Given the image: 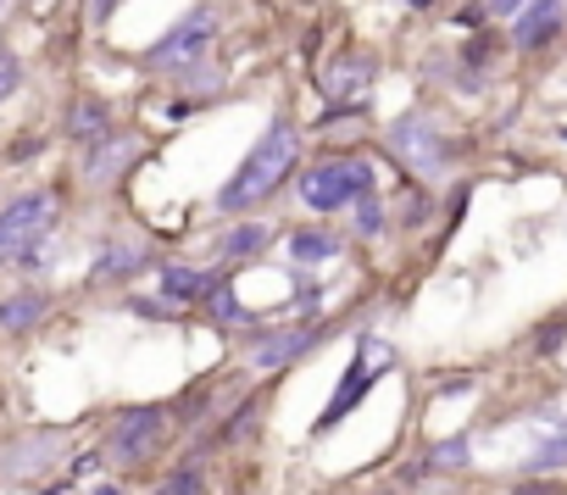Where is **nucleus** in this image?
Instances as JSON below:
<instances>
[{
  "label": "nucleus",
  "instance_id": "nucleus-1",
  "mask_svg": "<svg viewBox=\"0 0 567 495\" xmlns=\"http://www.w3.org/2000/svg\"><path fill=\"white\" fill-rule=\"evenodd\" d=\"M296 156H301V128H296L290 117H278V123L256 140V151L239 162V173L223 184L217 206H223V212H245V206L267 200V195L284 184V173L296 167Z\"/></svg>",
  "mask_w": 567,
  "mask_h": 495
},
{
  "label": "nucleus",
  "instance_id": "nucleus-2",
  "mask_svg": "<svg viewBox=\"0 0 567 495\" xmlns=\"http://www.w3.org/2000/svg\"><path fill=\"white\" fill-rule=\"evenodd\" d=\"M62 217V200L51 189H29L0 206V262H34Z\"/></svg>",
  "mask_w": 567,
  "mask_h": 495
},
{
  "label": "nucleus",
  "instance_id": "nucleus-3",
  "mask_svg": "<svg viewBox=\"0 0 567 495\" xmlns=\"http://www.w3.org/2000/svg\"><path fill=\"white\" fill-rule=\"evenodd\" d=\"M368 195H373V162L368 156H334V162H318L301 178V200L312 212H346Z\"/></svg>",
  "mask_w": 567,
  "mask_h": 495
},
{
  "label": "nucleus",
  "instance_id": "nucleus-4",
  "mask_svg": "<svg viewBox=\"0 0 567 495\" xmlns=\"http://www.w3.org/2000/svg\"><path fill=\"white\" fill-rule=\"evenodd\" d=\"M390 362H395V351L379 340V334H362V346H357V362L346 368V379L334 384V395H329V406H323V417H318V434H329V429H340L351 412H357V401L390 373Z\"/></svg>",
  "mask_w": 567,
  "mask_h": 495
},
{
  "label": "nucleus",
  "instance_id": "nucleus-5",
  "mask_svg": "<svg viewBox=\"0 0 567 495\" xmlns=\"http://www.w3.org/2000/svg\"><path fill=\"white\" fill-rule=\"evenodd\" d=\"M390 151L412 167V173H423V178H440L445 167H451V134L434 123V112H406V117H395L390 123Z\"/></svg>",
  "mask_w": 567,
  "mask_h": 495
},
{
  "label": "nucleus",
  "instance_id": "nucleus-6",
  "mask_svg": "<svg viewBox=\"0 0 567 495\" xmlns=\"http://www.w3.org/2000/svg\"><path fill=\"white\" fill-rule=\"evenodd\" d=\"M212 40H217V12L212 7H195L189 18H178L140 62L151 68V73H178V68H195V62H206V51H212Z\"/></svg>",
  "mask_w": 567,
  "mask_h": 495
},
{
  "label": "nucleus",
  "instance_id": "nucleus-7",
  "mask_svg": "<svg viewBox=\"0 0 567 495\" xmlns=\"http://www.w3.org/2000/svg\"><path fill=\"white\" fill-rule=\"evenodd\" d=\"M167 417H173L167 406H128V412H117V423H112V434H106V456L123 462V467H140V462L162 445Z\"/></svg>",
  "mask_w": 567,
  "mask_h": 495
},
{
  "label": "nucleus",
  "instance_id": "nucleus-8",
  "mask_svg": "<svg viewBox=\"0 0 567 495\" xmlns=\"http://www.w3.org/2000/svg\"><path fill=\"white\" fill-rule=\"evenodd\" d=\"M318 340H323V329H318V323H301V329H272V334H256V340L245 346V362H250L256 373H284L290 362H301Z\"/></svg>",
  "mask_w": 567,
  "mask_h": 495
},
{
  "label": "nucleus",
  "instance_id": "nucleus-9",
  "mask_svg": "<svg viewBox=\"0 0 567 495\" xmlns=\"http://www.w3.org/2000/svg\"><path fill=\"white\" fill-rule=\"evenodd\" d=\"M368 84H373V62H368V56H340V62L323 73V90H329L346 112H362Z\"/></svg>",
  "mask_w": 567,
  "mask_h": 495
},
{
  "label": "nucleus",
  "instance_id": "nucleus-10",
  "mask_svg": "<svg viewBox=\"0 0 567 495\" xmlns=\"http://www.w3.org/2000/svg\"><path fill=\"white\" fill-rule=\"evenodd\" d=\"M561 12H567V0H528V7L517 12V23H512V40H517L523 51H539L545 40H556Z\"/></svg>",
  "mask_w": 567,
  "mask_h": 495
},
{
  "label": "nucleus",
  "instance_id": "nucleus-11",
  "mask_svg": "<svg viewBox=\"0 0 567 495\" xmlns=\"http://www.w3.org/2000/svg\"><path fill=\"white\" fill-rule=\"evenodd\" d=\"M151 262V245L145 239H112L106 251H101V262H95V285H112V279H134L140 268Z\"/></svg>",
  "mask_w": 567,
  "mask_h": 495
},
{
  "label": "nucleus",
  "instance_id": "nucleus-12",
  "mask_svg": "<svg viewBox=\"0 0 567 495\" xmlns=\"http://www.w3.org/2000/svg\"><path fill=\"white\" fill-rule=\"evenodd\" d=\"M51 451H56V434H51V429H45V434H23L18 445L0 451V478H29V473H40Z\"/></svg>",
  "mask_w": 567,
  "mask_h": 495
},
{
  "label": "nucleus",
  "instance_id": "nucleus-13",
  "mask_svg": "<svg viewBox=\"0 0 567 495\" xmlns=\"http://www.w3.org/2000/svg\"><path fill=\"white\" fill-rule=\"evenodd\" d=\"M217 285H223V279L206 274V268H184V262H167V268H162V296H167L173 307H184V301H206Z\"/></svg>",
  "mask_w": 567,
  "mask_h": 495
},
{
  "label": "nucleus",
  "instance_id": "nucleus-14",
  "mask_svg": "<svg viewBox=\"0 0 567 495\" xmlns=\"http://www.w3.org/2000/svg\"><path fill=\"white\" fill-rule=\"evenodd\" d=\"M128 156H134V140H112V134H106L101 145L84 151V178H90V184H112V178L128 167Z\"/></svg>",
  "mask_w": 567,
  "mask_h": 495
},
{
  "label": "nucleus",
  "instance_id": "nucleus-15",
  "mask_svg": "<svg viewBox=\"0 0 567 495\" xmlns=\"http://www.w3.org/2000/svg\"><path fill=\"white\" fill-rule=\"evenodd\" d=\"M267 239H272V228H267V223H234V228L217 239V257H223V262L261 257V251H267Z\"/></svg>",
  "mask_w": 567,
  "mask_h": 495
},
{
  "label": "nucleus",
  "instance_id": "nucleus-16",
  "mask_svg": "<svg viewBox=\"0 0 567 495\" xmlns=\"http://www.w3.org/2000/svg\"><path fill=\"white\" fill-rule=\"evenodd\" d=\"M68 134H73L79 145H101V140L112 134V112H106L101 101H79V106L68 112Z\"/></svg>",
  "mask_w": 567,
  "mask_h": 495
},
{
  "label": "nucleus",
  "instance_id": "nucleus-17",
  "mask_svg": "<svg viewBox=\"0 0 567 495\" xmlns=\"http://www.w3.org/2000/svg\"><path fill=\"white\" fill-rule=\"evenodd\" d=\"M51 312V301L45 296H12V301H0V329H7V334H23V329H34L40 318Z\"/></svg>",
  "mask_w": 567,
  "mask_h": 495
},
{
  "label": "nucleus",
  "instance_id": "nucleus-18",
  "mask_svg": "<svg viewBox=\"0 0 567 495\" xmlns=\"http://www.w3.org/2000/svg\"><path fill=\"white\" fill-rule=\"evenodd\" d=\"M567 467V417H556L550 423V434L534 445V456H528V473L539 478V473H561Z\"/></svg>",
  "mask_w": 567,
  "mask_h": 495
},
{
  "label": "nucleus",
  "instance_id": "nucleus-19",
  "mask_svg": "<svg viewBox=\"0 0 567 495\" xmlns=\"http://www.w3.org/2000/svg\"><path fill=\"white\" fill-rule=\"evenodd\" d=\"M340 251H346V239L340 234H323V228H307V234L290 239V257L296 262H334Z\"/></svg>",
  "mask_w": 567,
  "mask_h": 495
},
{
  "label": "nucleus",
  "instance_id": "nucleus-20",
  "mask_svg": "<svg viewBox=\"0 0 567 495\" xmlns=\"http://www.w3.org/2000/svg\"><path fill=\"white\" fill-rule=\"evenodd\" d=\"M206 312H212V323H223V329L245 323V312H239V301H234V285H228V279H223V285L206 296Z\"/></svg>",
  "mask_w": 567,
  "mask_h": 495
},
{
  "label": "nucleus",
  "instance_id": "nucleus-21",
  "mask_svg": "<svg viewBox=\"0 0 567 495\" xmlns=\"http://www.w3.org/2000/svg\"><path fill=\"white\" fill-rule=\"evenodd\" d=\"M467 456H473V440L467 434H456V440H440V445H429V467H467Z\"/></svg>",
  "mask_w": 567,
  "mask_h": 495
},
{
  "label": "nucleus",
  "instance_id": "nucleus-22",
  "mask_svg": "<svg viewBox=\"0 0 567 495\" xmlns=\"http://www.w3.org/2000/svg\"><path fill=\"white\" fill-rule=\"evenodd\" d=\"M156 495H206V484H200V467H178V473H167V484H162Z\"/></svg>",
  "mask_w": 567,
  "mask_h": 495
},
{
  "label": "nucleus",
  "instance_id": "nucleus-23",
  "mask_svg": "<svg viewBox=\"0 0 567 495\" xmlns=\"http://www.w3.org/2000/svg\"><path fill=\"white\" fill-rule=\"evenodd\" d=\"M18 84H23V62H18L7 45H0V106L12 101V90H18Z\"/></svg>",
  "mask_w": 567,
  "mask_h": 495
},
{
  "label": "nucleus",
  "instance_id": "nucleus-24",
  "mask_svg": "<svg viewBox=\"0 0 567 495\" xmlns=\"http://www.w3.org/2000/svg\"><path fill=\"white\" fill-rule=\"evenodd\" d=\"M357 223H362V234H379V195L357 200Z\"/></svg>",
  "mask_w": 567,
  "mask_h": 495
},
{
  "label": "nucleus",
  "instance_id": "nucleus-25",
  "mask_svg": "<svg viewBox=\"0 0 567 495\" xmlns=\"http://www.w3.org/2000/svg\"><path fill=\"white\" fill-rule=\"evenodd\" d=\"M117 7H123V0H90V23H95V29H106Z\"/></svg>",
  "mask_w": 567,
  "mask_h": 495
},
{
  "label": "nucleus",
  "instance_id": "nucleus-26",
  "mask_svg": "<svg viewBox=\"0 0 567 495\" xmlns=\"http://www.w3.org/2000/svg\"><path fill=\"white\" fill-rule=\"evenodd\" d=\"M506 495H556V484H550V478H523V484L506 489Z\"/></svg>",
  "mask_w": 567,
  "mask_h": 495
},
{
  "label": "nucleus",
  "instance_id": "nucleus-27",
  "mask_svg": "<svg viewBox=\"0 0 567 495\" xmlns=\"http://www.w3.org/2000/svg\"><path fill=\"white\" fill-rule=\"evenodd\" d=\"M456 23H467V29H484V23H489V7H462V12H456Z\"/></svg>",
  "mask_w": 567,
  "mask_h": 495
},
{
  "label": "nucleus",
  "instance_id": "nucleus-28",
  "mask_svg": "<svg viewBox=\"0 0 567 495\" xmlns=\"http://www.w3.org/2000/svg\"><path fill=\"white\" fill-rule=\"evenodd\" d=\"M528 7V0H489V12H501V18H517Z\"/></svg>",
  "mask_w": 567,
  "mask_h": 495
},
{
  "label": "nucleus",
  "instance_id": "nucleus-29",
  "mask_svg": "<svg viewBox=\"0 0 567 495\" xmlns=\"http://www.w3.org/2000/svg\"><path fill=\"white\" fill-rule=\"evenodd\" d=\"M556 340H561V323H545V334H539V351H556Z\"/></svg>",
  "mask_w": 567,
  "mask_h": 495
},
{
  "label": "nucleus",
  "instance_id": "nucleus-30",
  "mask_svg": "<svg viewBox=\"0 0 567 495\" xmlns=\"http://www.w3.org/2000/svg\"><path fill=\"white\" fill-rule=\"evenodd\" d=\"M101 462H106V456H101V451H90V456H79V462H73V473H95Z\"/></svg>",
  "mask_w": 567,
  "mask_h": 495
},
{
  "label": "nucleus",
  "instance_id": "nucleus-31",
  "mask_svg": "<svg viewBox=\"0 0 567 495\" xmlns=\"http://www.w3.org/2000/svg\"><path fill=\"white\" fill-rule=\"evenodd\" d=\"M95 495H123V489H117V484H101V489H95Z\"/></svg>",
  "mask_w": 567,
  "mask_h": 495
},
{
  "label": "nucleus",
  "instance_id": "nucleus-32",
  "mask_svg": "<svg viewBox=\"0 0 567 495\" xmlns=\"http://www.w3.org/2000/svg\"><path fill=\"white\" fill-rule=\"evenodd\" d=\"M412 7H423V0H412Z\"/></svg>",
  "mask_w": 567,
  "mask_h": 495
}]
</instances>
